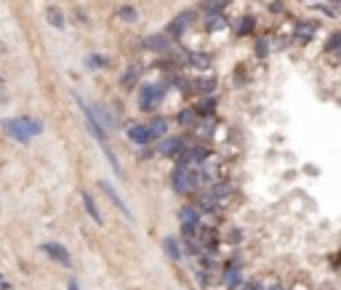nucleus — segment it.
I'll list each match as a JSON object with an SVG mask.
<instances>
[{"instance_id": "1", "label": "nucleus", "mask_w": 341, "mask_h": 290, "mask_svg": "<svg viewBox=\"0 0 341 290\" xmlns=\"http://www.w3.org/2000/svg\"><path fill=\"white\" fill-rule=\"evenodd\" d=\"M163 96H166L163 86H158V83H150V86H144L142 94H139V106H142L144 112H150V109H155V106L163 101Z\"/></svg>"}, {"instance_id": "2", "label": "nucleus", "mask_w": 341, "mask_h": 290, "mask_svg": "<svg viewBox=\"0 0 341 290\" xmlns=\"http://www.w3.org/2000/svg\"><path fill=\"white\" fill-rule=\"evenodd\" d=\"M3 128L11 133V139H16V141H21V144H27V141L35 136V133H32V128H29V123H27V117H19V120H5Z\"/></svg>"}, {"instance_id": "3", "label": "nucleus", "mask_w": 341, "mask_h": 290, "mask_svg": "<svg viewBox=\"0 0 341 290\" xmlns=\"http://www.w3.org/2000/svg\"><path fill=\"white\" fill-rule=\"evenodd\" d=\"M179 221H181V234L184 237H195V234L200 232V218H197L195 208H181Z\"/></svg>"}, {"instance_id": "4", "label": "nucleus", "mask_w": 341, "mask_h": 290, "mask_svg": "<svg viewBox=\"0 0 341 290\" xmlns=\"http://www.w3.org/2000/svg\"><path fill=\"white\" fill-rule=\"evenodd\" d=\"M170 184H173L176 192H189V189H195L192 187V168L189 165H179L173 173H170Z\"/></svg>"}, {"instance_id": "5", "label": "nucleus", "mask_w": 341, "mask_h": 290, "mask_svg": "<svg viewBox=\"0 0 341 290\" xmlns=\"http://www.w3.org/2000/svg\"><path fill=\"white\" fill-rule=\"evenodd\" d=\"M99 187H102L104 192H107V197H110V200H112V205H115V208H118V210L123 213V216H126L128 221H134V213L128 210V205L123 202V197L118 194V189H115V187L110 184V181H99Z\"/></svg>"}, {"instance_id": "6", "label": "nucleus", "mask_w": 341, "mask_h": 290, "mask_svg": "<svg viewBox=\"0 0 341 290\" xmlns=\"http://www.w3.org/2000/svg\"><path fill=\"white\" fill-rule=\"evenodd\" d=\"M192 21H195V13H192V11L179 13V16H176V19L168 24V27H170V29H168L170 37H181V35H184V29H187V27L192 24Z\"/></svg>"}, {"instance_id": "7", "label": "nucleus", "mask_w": 341, "mask_h": 290, "mask_svg": "<svg viewBox=\"0 0 341 290\" xmlns=\"http://www.w3.org/2000/svg\"><path fill=\"white\" fill-rule=\"evenodd\" d=\"M144 45L150 51H155V53H168L170 48H173V43H170V37L168 35H150L144 40Z\"/></svg>"}, {"instance_id": "8", "label": "nucleus", "mask_w": 341, "mask_h": 290, "mask_svg": "<svg viewBox=\"0 0 341 290\" xmlns=\"http://www.w3.org/2000/svg\"><path fill=\"white\" fill-rule=\"evenodd\" d=\"M184 62H187L192 70H211V64H213V59L208 56V53H200V51H192L184 56Z\"/></svg>"}, {"instance_id": "9", "label": "nucleus", "mask_w": 341, "mask_h": 290, "mask_svg": "<svg viewBox=\"0 0 341 290\" xmlns=\"http://www.w3.org/2000/svg\"><path fill=\"white\" fill-rule=\"evenodd\" d=\"M43 250L48 253L53 261H59V264H64V266H72V261H69V253H67V248H61L59 242H45Z\"/></svg>"}, {"instance_id": "10", "label": "nucleus", "mask_w": 341, "mask_h": 290, "mask_svg": "<svg viewBox=\"0 0 341 290\" xmlns=\"http://www.w3.org/2000/svg\"><path fill=\"white\" fill-rule=\"evenodd\" d=\"M128 139L131 141H136V144H150L155 139V133L150 131V125H134L128 131Z\"/></svg>"}, {"instance_id": "11", "label": "nucleus", "mask_w": 341, "mask_h": 290, "mask_svg": "<svg viewBox=\"0 0 341 290\" xmlns=\"http://www.w3.org/2000/svg\"><path fill=\"white\" fill-rule=\"evenodd\" d=\"M181 149H184V141H181V139H166V141L158 147V155H166V157L176 155V157H179Z\"/></svg>"}, {"instance_id": "12", "label": "nucleus", "mask_w": 341, "mask_h": 290, "mask_svg": "<svg viewBox=\"0 0 341 290\" xmlns=\"http://www.w3.org/2000/svg\"><path fill=\"white\" fill-rule=\"evenodd\" d=\"M205 29L208 32H221V29H227V19H224L221 13H208Z\"/></svg>"}, {"instance_id": "13", "label": "nucleus", "mask_w": 341, "mask_h": 290, "mask_svg": "<svg viewBox=\"0 0 341 290\" xmlns=\"http://www.w3.org/2000/svg\"><path fill=\"white\" fill-rule=\"evenodd\" d=\"M83 205H85V210H88V216L94 218V221H96L99 226H102V224H104V218H102V213H99V208H96V202H94V197H91L88 192L83 194Z\"/></svg>"}, {"instance_id": "14", "label": "nucleus", "mask_w": 341, "mask_h": 290, "mask_svg": "<svg viewBox=\"0 0 341 290\" xmlns=\"http://www.w3.org/2000/svg\"><path fill=\"white\" fill-rule=\"evenodd\" d=\"M147 125H150V131L155 133V139H163V136L168 133V120L166 117H152Z\"/></svg>"}, {"instance_id": "15", "label": "nucleus", "mask_w": 341, "mask_h": 290, "mask_svg": "<svg viewBox=\"0 0 341 290\" xmlns=\"http://www.w3.org/2000/svg\"><path fill=\"white\" fill-rule=\"evenodd\" d=\"M45 19L51 21V27H56V29H64L67 27V21H64V13H61L59 8H45Z\"/></svg>"}, {"instance_id": "16", "label": "nucleus", "mask_w": 341, "mask_h": 290, "mask_svg": "<svg viewBox=\"0 0 341 290\" xmlns=\"http://www.w3.org/2000/svg\"><path fill=\"white\" fill-rule=\"evenodd\" d=\"M216 86H219V83H216V78H211V75H208V78L195 80V88L200 91V94H205V96H211L213 91H216Z\"/></svg>"}, {"instance_id": "17", "label": "nucleus", "mask_w": 341, "mask_h": 290, "mask_svg": "<svg viewBox=\"0 0 341 290\" xmlns=\"http://www.w3.org/2000/svg\"><path fill=\"white\" fill-rule=\"evenodd\" d=\"M94 112H96V120H99V123H102V125L107 128V131H112V128H115V120H112V114L107 112L104 106H94Z\"/></svg>"}, {"instance_id": "18", "label": "nucleus", "mask_w": 341, "mask_h": 290, "mask_svg": "<svg viewBox=\"0 0 341 290\" xmlns=\"http://www.w3.org/2000/svg\"><path fill=\"white\" fill-rule=\"evenodd\" d=\"M213 117H211V114H208V117L203 120V123H200L197 128H195V131H197V136H200V139H211V136H213Z\"/></svg>"}, {"instance_id": "19", "label": "nucleus", "mask_w": 341, "mask_h": 290, "mask_svg": "<svg viewBox=\"0 0 341 290\" xmlns=\"http://www.w3.org/2000/svg\"><path fill=\"white\" fill-rule=\"evenodd\" d=\"M253 29H256V16H251V13H248V16H243V19H240L237 35H251Z\"/></svg>"}, {"instance_id": "20", "label": "nucleus", "mask_w": 341, "mask_h": 290, "mask_svg": "<svg viewBox=\"0 0 341 290\" xmlns=\"http://www.w3.org/2000/svg\"><path fill=\"white\" fill-rule=\"evenodd\" d=\"M163 248H166V253L170 256V261H179V258H181V250H179V245H176V240H173V237H166Z\"/></svg>"}, {"instance_id": "21", "label": "nucleus", "mask_w": 341, "mask_h": 290, "mask_svg": "<svg viewBox=\"0 0 341 290\" xmlns=\"http://www.w3.org/2000/svg\"><path fill=\"white\" fill-rule=\"evenodd\" d=\"M227 3H229V0H205V3H203V11H205V13H221V8H224Z\"/></svg>"}, {"instance_id": "22", "label": "nucleus", "mask_w": 341, "mask_h": 290, "mask_svg": "<svg viewBox=\"0 0 341 290\" xmlns=\"http://www.w3.org/2000/svg\"><path fill=\"white\" fill-rule=\"evenodd\" d=\"M139 75H142V70H139V67L134 64V67H128V72L123 75V86H136V80H139Z\"/></svg>"}, {"instance_id": "23", "label": "nucleus", "mask_w": 341, "mask_h": 290, "mask_svg": "<svg viewBox=\"0 0 341 290\" xmlns=\"http://www.w3.org/2000/svg\"><path fill=\"white\" fill-rule=\"evenodd\" d=\"M179 123H181V125H195V123H197V109H181Z\"/></svg>"}, {"instance_id": "24", "label": "nucleus", "mask_w": 341, "mask_h": 290, "mask_svg": "<svg viewBox=\"0 0 341 290\" xmlns=\"http://www.w3.org/2000/svg\"><path fill=\"white\" fill-rule=\"evenodd\" d=\"M195 237L200 240V245H203V248H211V245H216V234H213V232H208V229H205V232H197Z\"/></svg>"}, {"instance_id": "25", "label": "nucleus", "mask_w": 341, "mask_h": 290, "mask_svg": "<svg viewBox=\"0 0 341 290\" xmlns=\"http://www.w3.org/2000/svg\"><path fill=\"white\" fill-rule=\"evenodd\" d=\"M224 285H227V288H237L240 285V272L237 269H229L227 277H224Z\"/></svg>"}, {"instance_id": "26", "label": "nucleus", "mask_w": 341, "mask_h": 290, "mask_svg": "<svg viewBox=\"0 0 341 290\" xmlns=\"http://www.w3.org/2000/svg\"><path fill=\"white\" fill-rule=\"evenodd\" d=\"M118 13H120V19H126V21H136V8L134 5H123Z\"/></svg>"}, {"instance_id": "27", "label": "nucleus", "mask_w": 341, "mask_h": 290, "mask_svg": "<svg viewBox=\"0 0 341 290\" xmlns=\"http://www.w3.org/2000/svg\"><path fill=\"white\" fill-rule=\"evenodd\" d=\"M88 67L91 70H102V67H107V59L104 56H88Z\"/></svg>"}, {"instance_id": "28", "label": "nucleus", "mask_w": 341, "mask_h": 290, "mask_svg": "<svg viewBox=\"0 0 341 290\" xmlns=\"http://www.w3.org/2000/svg\"><path fill=\"white\" fill-rule=\"evenodd\" d=\"M213 106H216V104H213V98H205V101L197 106V112H200V114H205V117H208V114L213 112Z\"/></svg>"}, {"instance_id": "29", "label": "nucleus", "mask_w": 341, "mask_h": 290, "mask_svg": "<svg viewBox=\"0 0 341 290\" xmlns=\"http://www.w3.org/2000/svg\"><path fill=\"white\" fill-rule=\"evenodd\" d=\"M269 11H272V13H283L285 11V3H283V0H275V3H269Z\"/></svg>"}, {"instance_id": "30", "label": "nucleus", "mask_w": 341, "mask_h": 290, "mask_svg": "<svg viewBox=\"0 0 341 290\" xmlns=\"http://www.w3.org/2000/svg\"><path fill=\"white\" fill-rule=\"evenodd\" d=\"M299 29H301V35H304V37H312L315 35V24H301Z\"/></svg>"}, {"instance_id": "31", "label": "nucleus", "mask_w": 341, "mask_h": 290, "mask_svg": "<svg viewBox=\"0 0 341 290\" xmlns=\"http://www.w3.org/2000/svg\"><path fill=\"white\" fill-rule=\"evenodd\" d=\"M256 51H259V56H264V53H267V40H259V43H256Z\"/></svg>"}, {"instance_id": "32", "label": "nucleus", "mask_w": 341, "mask_h": 290, "mask_svg": "<svg viewBox=\"0 0 341 290\" xmlns=\"http://www.w3.org/2000/svg\"><path fill=\"white\" fill-rule=\"evenodd\" d=\"M339 43H341V35H333V37H331V43H328V48H336Z\"/></svg>"}, {"instance_id": "33", "label": "nucleus", "mask_w": 341, "mask_h": 290, "mask_svg": "<svg viewBox=\"0 0 341 290\" xmlns=\"http://www.w3.org/2000/svg\"><path fill=\"white\" fill-rule=\"evenodd\" d=\"M243 290H261V285H259V282H248Z\"/></svg>"}, {"instance_id": "34", "label": "nucleus", "mask_w": 341, "mask_h": 290, "mask_svg": "<svg viewBox=\"0 0 341 290\" xmlns=\"http://www.w3.org/2000/svg\"><path fill=\"white\" fill-rule=\"evenodd\" d=\"M67 290H80V288H77L75 280H69V282H67Z\"/></svg>"}, {"instance_id": "35", "label": "nucleus", "mask_w": 341, "mask_h": 290, "mask_svg": "<svg viewBox=\"0 0 341 290\" xmlns=\"http://www.w3.org/2000/svg\"><path fill=\"white\" fill-rule=\"evenodd\" d=\"M333 11H336V16H341V0H336V8Z\"/></svg>"}, {"instance_id": "36", "label": "nucleus", "mask_w": 341, "mask_h": 290, "mask_svg": "<svg viewBox=\"0 0 341 290\" xmlns=\"http://www.w3.org/2000/svg\"><path fill=\"white\" fill-rule=\"evenodd\" d=\"M269 290H285V288L280 285V282H277V285H272V288H269Z\"/></svg>"}]
</instances>
